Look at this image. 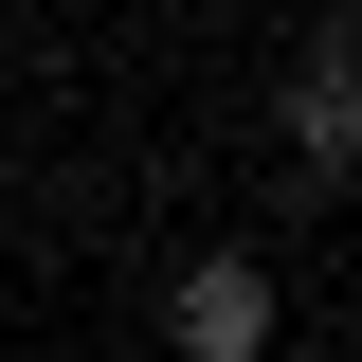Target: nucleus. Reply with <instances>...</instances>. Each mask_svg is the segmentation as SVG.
<instances>
[{
	"mask_svg": "<svg viewBox=\"0 0 362 362\" xmlns=\"http://www.w3.org/2000/svg\"><path fill=\"white\" fill-rule=\"evenodd\" d=\"M290 163H308V181H362V18H326L308 73H290Z\"/></svg>",
	"mask_w": 362,
	"mask_h": 362,
	"instance_id": "f257e3e1",
	"label": "nucleus"
},
{
	"mask_svg": "<svg viewBox=\"0 0 362 362\" xmlns=\"http://www.w3.org/2000/svg\"><path fill=\"white\" fill-rule=\"evenodd\" d=\"M181 362H272V272L254 254H199L181 272Z\"/></svg>",
	"mask_w": 362,
	"mask_h": 362,
	"instance_id": "f03ea898",
	"label": "nucleus"
}]
</instances>
